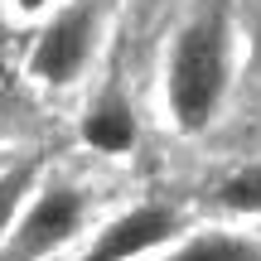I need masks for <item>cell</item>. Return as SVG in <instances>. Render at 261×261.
I'll return each instance as SVG.
<instances>
[{"instance_id":"obj_1","label":"cell","mask_w":261,"mask_h":261,"mask_svg":"<svg viewBox=\"0 0 261 261\" xmlns=\"http://www.w3.org/2000/svg\"><path fill=\"white\" fill-rule=\"evenodd\" d=\"M232 83V5L194 0L165 54V112L174 130L198 136L213 126Z\"/></svg>"},{"instance_id":"obj_9","label":"cell","mask_w":261,"mask_h":261,"mask_svg":"<svg viewBox=\"0 0 261 261\" xmlns=\"http://www.w3.org/2000/svg\"><path fill=\"white\" fill-rule=\"evenodd\" d=\"M5 5H10V15H15V19H24V24H34V19H44L48 10L58 5V0H5Z\"/></svg>"},{"instance_id":"obj_7","label":"cell","mask_w":261,"mask_h":261,"mask_svg":"<svg viewBox=\"0 0 261 261\" xmlns=\"http://www.w3.org/2000/svg\"><path fill=\"white\" fill-rule=\"evenodd\" d=\"M169 261H261V242L237 237V232H198Z\"/></svg>"},{"instance_id":"obj_6","label":"cell","mask_w":261,"mask_h":261,"mask_svg":"<svg viewBox=\"0 0 261 261\" xmlns=\"http://www.w3.org/2000/svg\"><path fill=\"white\" fill-rule=\"evenodd\" d=\"M39 165H44L39 155H24V160H15L10 169H0V242L10 237V227H15V218H19V208H24L29 194H34Z\"/></svg>"},{"instance_id":"obj_3","label":"cell","mask_w":261,"mask_h":261,"mask_svg":"<svg viewBox=\"0 0 261 261\" xmlns=\"http://www.w3.org/2000/svg\"><path fill=\"white\" fill-rule=\"evenodd\" d=\"M87 223V194L68 179H48L24 208H19L10 237L0 242V261H44L68 247Z\"/></svg>"},{"instance_id":"obj_4","label":"cell","mask_w":261,"mask_h":261,"mask_svg":"<svg viewBox=\"0 0 261 261\" xmlns=\"http://www.w3.org/2000/svg\"><path fill=\"white\" fill-rule=\"evenodd\" d=\"M174 232H179V213L169 203H140L130 213H121L116 223H107L83 261H136L150 247L169 242Z\"/></svg>"},{"instance_id":"obj_5","label":"cell","mask_w":261,"mask_h":261,"mask_svg":"<svg viewBox=\"0 0 261 261\" xmlns=\"http://www.w3.org/2000/svg\"><path fill=\"white\" fill-rule=\"evenodd\" d=\"M136 136H140L136 107H130L126 87L116 83V73H112V83H102V92H97L92 102H87V112H83V145L97 150V155H126V150L136 145Z\"/></svg>"},{"instance_id":"obj_2","label":"cell","mask_w":261,"mask_h":261,"mask_svg":"<svg viewBox=\"0 0 261 261\" xmlns=\"http://www.w3.org/2000/svg\"><path fill=\"white\" fill-rule=\"evenodd\" d=\"M116 19V0H58L34 29L24 54V73L48 92H68L87 77L107 29Z\"/></svg>"},{"instance_id":"obj_8","label":"cell","mask_w":261,"mask_h":261,"mask_svg":"<svg viewBox=\"0 0 261 261\" xmlns=\"http://www.w3.org/2000/svg\"><path fill=\"white\" fill-rule=\"evenodd\" d=\"M218 203L232 208V213H261V165H247L232 179H223Z\"/></svg>"},{"instance_id":"obj_10","label":"cell","mask_w":261,"mask_h":261,"mask_svg":"<svg viewBox=\"0 0 261 261\" xmlns=\"http://www.w3.org/2000/svg\"><path fill=\"white\" fill-rule=\"evenodd\" d=\"M0 116H5V73H0Z\"/></svg>"}]
</instances>
